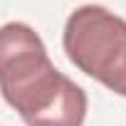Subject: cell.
Listing matches in <instances>:
<instances>
[{"label": "cell", "mask_w": 126, "mask_h": 126, "mask_svg": "<svg viewBox=\"0 0 126 126\" xmlns=\"http://www.w3.org/2000/svg\"><path fill=\"white\" fill-rule=\"evenodd\" d=\"M0 94L27 126H82L87 94L64 77L25 22L0 27Z\"/></svg>", "instance_id": "obj_1"}, {"label": "cell", "mask_w": 126, "mask_h": 126, "mask_svg": "<svg viewBox=\"0 0 126 126\" xmlns=\"http://www.w3.org/2000/svg\"><path fill=\"white\" fill-rule=\"evenodd\" d=\"M67 59L109 92L126 96V20L104 5L77 8L62 32Z\"/></svg>", "instance_id": "obj_2"}]
</instances>
